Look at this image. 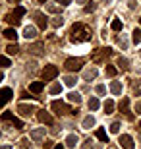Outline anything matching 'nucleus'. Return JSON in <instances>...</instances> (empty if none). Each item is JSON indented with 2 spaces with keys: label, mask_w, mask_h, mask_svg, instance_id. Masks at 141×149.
Returning a JSON list of instances; mask_svg holds the SVG:
<instances>
[{
  "label": "nucleus",
  "mask_w": 141,
  "mask_h": 149,
  "mask_svg": "<svg viewBox=\"0 0 141 149\" xmlns=\"http://www.w3.org/2000/svg\"><path fill=\"white\" fill-rule=\"evenodd\" d=\"M72 43H87L91 39V31L89 27H85L83 23H74L72 27Z\"/></svg>",
  "instance_id": "1"
},
{
  "label": "nucleus",
  "mask_w": 141,
  "mask_h": 149,
  "mask_svg": "<svg viewBox=\"0 0 141 149\" xmlns=\"http://www.w3.org/2000/svg\"><path fill=\"white\" fill-rule=\"evenodd\" d=\"M23 14H25V8H22V6H17V8H16L14 12H12V14H8V16H6V22H10V23H14V25H17V23L22 22L19 17H22Z\"/></svg>",
  "instance_id": "2"
},
{
  "label": "nucleus",
  "mask_w": 141,
  "mask_h": 149,
  "mask_svg": "<svg viewBox=\"0 0 141 149\" xmlns=\"http://www.w3.org/2000/svg\"><path fill=\"white\" fill-rule=\"evenodd\" d=\"M56 76H58V68H56V66H52V64L44 66V70H43V81H52Z\"/></svg>",
  "instance_id": "3"
},
{
  "label": "nucleus",
  "mask_w": 141,
  "mask_h": 149,
  "mask_svg": "<svg viewBox=\"0 0 141 149\" xmlns=\"http://www.w3.org/2000/svg\"><path fill=\"white\" fill-rule=\"evenodd\" d=\"M64 66H66V70H68V72H77V70H81L83 60H81V58H68Z\"/></svg>",
  "instance_id": "4"
},
{
  "label": "nucleus",
  "mask_w": 141,
  "mask_h": 149,
  "mask_svg": "<svg viewBox=\"0 0 141 149\" xmlns=\"http://www.w3.org/2000/svg\"><path fill=\"white\" fill-rule=\"evenodd\" d=\"M118 141H120V145H122L124 149H133V147H135V143H133L131 136H128V134H122Z\"/></svg>",
  "instance_id": "5"
},
{
  "label": "nucleus",
  "mask_w": 141,
  "mask_h": 149,
  "mask_svg": "<svg viewBox=\"0 0 141 149\" xmlns=\"http://www.w3.org/2000/svg\"><path fill=\"white\" fill-rule=\"evenodd\" d=\"M2 120H4V122H12L16 128H23V122L19 120V118H16L12 112H4V114H2Z\"/></svg>",
  "instance_id": "6"
},
{
  "label": "nucleus",
  "mask_w": 141,
  "mask_h": 149,
  "mask_svg": "<svg viewBox=\"0 0 141 149\" xmlns=\"http://www.w3.org/2000/svg\"><path fill=\"white\" fill-rule=\"evenodd\" d=\"M12 95H14V93H12L10 87H2V89H0V107H4L6 103L12 99Z\"/></svg>",
  "instance_id": "7"
},
{
  "label": "nucleus",
  "mask_w": 141,
  "mask_h": 149,
  "mask_svg": "<svg viewBox=\"0 0 141 149\" xmlns=\"http://www.w3.org/2000/svg\"><path fill=\"white\" fill-rule=\"evenodd\" d=\"M50 107H52V111H54L56 114H66V112H70V109H68L62 101H52V105H50Z\"/></svg>",
  "instance_id": "8"
},
{
  "label": "nucleus",
  "mask_w": 141,
  "mask_h": 149,
  "mask_svg": "<svg viewBox=\"0 0 141 149\" xmlns=\"http://www.w3.org/2000/svg\"><path fill=\"white\" fill-rule=\"evenodd\" d=\"M110 52H112V49H108V47H106V49H97V50H95V54H93V60L101 62L104 56H108Z\"/></svg>",
  "instance_id": "9"
},
{
  "label": "nucleus",
  "mask_w": 141,
  "mask_h": 149,
  "mask_svg": "<svg viewBox=\"0 0 141 149\" xmlns=\"http://www.w3.org/2000/svg\"><path fill=\"white\" fill-rule=\"evenodd\" d=\"M120 111L126 112V114H128V118H131V112H130V99H128V97H124V99L120 101Z\"/></svg>",
  "instance_id": "10"
},
{
  "label": "nucleus",
  "mask_w": 141,
  "mask_h": 149,
  "mask_svg": "<svg viewBox=\"0 0 141 149\" xmlns=\"http://www.w3.org/2000/svg\"><path fill=\"white\" fill-rule=\"evenodd\" d=\"M35 19H37V25L41 29H44L47 25H49V22H47V16H43L41 12H35Z\"/></svg>",
  "instance_id": "11"
},
{
  "label": "nucleus",
  "mask_w": 141,
  "mask_h": 149,
  "mask_svg": "<svg viewBox=\"0 0 141 149\" xmlns=\"http://www.w3.org/2000/svg\"><path fill=\"white\" fill-rule=\"evenodd\" d=\"M37 116H39V120L43 122V124H52V116H50L47 111H39Z\"/></svg>",
  "instance_id": "12"
},
{
  "label": "nucleus",
  "mask_w": 141,
  "mask_h": 149,
  "mask_svg": "<svg viewBox=\"0 0 141 149\" xmlns=\"http://www.w3.org/2000/svg\"><path fill=\"white\" fill-rule=\"evenodd\" d=\"M23 37L25 39H35L37 37V29L33 27V25H27V27L23 29Z\"/></svg>",
  "instance_id": "13"
},
{
  "label": "nucleus",
  "mask_w": 141,
  "mask_h": 149,
  "mask_svg": "<svg viewBox=\"0 0 141 149\" xmlns=\"http://www.w3.org/2000/svg\"><path fill=\"white\" fill-rule=\"evenodd\" d=\"M17 111L22 112L23 116H29L31 112H35V107H33V105H19V107H17Z\"/></svg>",
  "instance_id": "14"
},
{
  "label": "nucleus",
  "mask_w": 141,
  "mask_h": 149,
  "mask_svg": "<svg viewBox=\"0 0 141 149\" xmlns=\"http://www.w3.org/2000/svg\"><path fill=\"white\" fill-rule=\"evenodd\" d=\"M43 87H44V81H33L31 85H29V91H31V93H41Z\"/></svg>",
  "instance_id": "15"
},
{
  "label": "nucleus",
  "mask_w": 141,
  "mask_h": 149,
  "mask_svg": "<svg viewBox=\"0 0 141 149\" xmlns=\"http://www.w3.org/2000/svg\"><path fill=\"white\" fill-rule=\"evenodd\" d=\"M43 138H44V128H37L31 132V139H35V141H41Z\"/></svg>",
  "instance_id": "16"
},
{
  "label": "nucleus",
  "mask_w": 141,
  "mask_h": 149,
  "mask_svg": "<svg viewBox=\"0 0 141 149\" xmlns=\"http://www.w3.org/2000/svg\"><path fill=\"white\" fill-rule=\"evenodd\" d=\"M77 141H79V139H77V136H76V134H70V136L66 138V145H68V147H76V145H77Z\"/></svg>",
  "instance_id": "17"
},
{
  "label": "nucleus",
  "mask_w": 141,
  "mask_h": 149,
  "mask_svg": "<svg viewBox=\"0 0 141 149\" xmlns=\"http://www.w3.org/2000/svg\"><path fill=\"white\" fill-rule=\"evenodd\" d=\"M110 91H112L114 95H122V83L120 81H112L110 83Z\"/></svg>",
  "instance_id": "18"
},
{
  "label": "nucleus",
  "mask_w": 141,
  "mask_h": 149,
  "mask_svg": "<svg viewBox=\"0 0 141 149\" xmlns=\"http://www.w3.org/2000/svg\"><path fill=\"white\" fill-rule=\"evenodd\" d=\"M4 37H6V39H10V41H16V39H17V33H16V29L8 27V29L4 31Z\"/></svg>",
  "instance_id": "19"
},
{
  "label": "nucleus",
  "mask_w": 141,
  "mask_h": 149,
  "mask_svg": "<svg viewBox=\"0 0 141 149\" xmlns=\"http://www.w3.org/2000/svg\"><path fill=\"white\" fill-rule=\"evenodd\" d=\"M29 50H31L33 54H43V45L41 43H35V45H31V47H29Z\"/></svg>",
  "instance_id": "20"
},
{
  "label": "nucleus",
  "mask_w": 141,
  "mask_h": 149,
  "mask_svg": "<svg viewBox=\"0 0 141 149\" xmlns=\"http://www.w3.org/2000/svg\"><path fill=\"white\" fill-rule=\"evenodd\" d=\"M68 99H70L72 103H76V105H79V103H81V95L77 93V91H72V93L68 95Z\"/></svg>",
  "instance_id": "21"
},
{
  "label": "nucleus",
  "mask_w": 141,
  "mask_h": 149,
  "mask_svg": "<svg viewBox=\"0 0 141 149\" xmlns=\"http://www.w3.org/2000/svg\"><path fill=\"white\" fill-rule=\"evenodd\" d=\"M93 126H95V118H93V116H87V118H83V128H85V130H91Z\"/></svg>",
  "instance_id": "22"
},
{
  "label": "nucleus",
  "mask_w": 141,
  "mask_h": 149,
  "mask_svg": "<svg viewBox=\"0 0 141 149\" xmlns=\"http://www.w3.org/2000/svg\"><path fill=\"white\" fill-rule=\"evenodd\" d=\"M87 105H89V111H97V109H99V105H101V103H99V99H97V97H91Z\"/></svg>",
  "instance_id": "23"
},
{
  "label": "nucleus",
  "mask_w": 141,
  "mask_h": 149,
  "mask_svg": "<svg viewBox=\"0 0 141 149\" xmlns=\"http://www.w3.org/2000/svg\"><path fill=\"white\" fill-rule=\"evenodd\" d=\"M76 81H77L76 76H66V77H64V83L68 85V87H74V85H76Z\"/></svg>",
  "instance_id": "24"
},
{
  "label": "nucleus",
  "mask_w": 141,
  "mask_h": 149,
  "mask_svg": "<svg viewBox=\"0 0 141 149\" xmlns=\"http://www.w3.org/2000/svg\"><path fill=\"white\" fill-rule=\"evenodd\" d=\"M83 77H85V79H93V77H97V70H95V68H89V70H85Z\"/></svg>",
  "instance_id": "25"
},
{
  "label": "nucleus",
  "mask_w": 141,
  "mask_h": 149,
  "mask_svg": "<svg viewBox=\"0 0 141 149\" xmlns=\"http://www.w3.org/2000/svg\"><path fill=\"white\" fill-rule=\"evenodd\" d=\"M6 52H8V54H17V52H19V47H17L16 43L8 45V47H6Z\"/></svg>",
  "instance_id": "26"
},
{
  "label": "nucleus",
  "mask_w": 141,
  "mask_h": 149,
  "mask_svg": "<svg viewBox=\"0 0 141 149\" xmlns=\"http://www.w3.org/2000/svg\"><path fill=\"white\" fill-rule=\"evenodd\" d=\"M128 64H130V62H128V58H122V56H120L118 58V66H120V70H128Z\"/></svg>",
  "instance_id": "27"
},
{
  "label": "nucleus",
  "mask_w": 141,
  "mask_h": 149,
  "mask_svg": "<svg viewBox=\"0 0 141 149\" xmlns=\"http://www.w3.org/2000/svg\"><path fill=\"white\" fill-rule=\"evenodd\" d=\"M60 91H62V85H60V83H52V85H50V93L52 95H58Z\"/></svg>",
  "instance_id": "28"
},
{
  "label": "nucleus",
  "mask_w": 141,
  "mask_h": 149,
  "mask_svg": "<svg viewBox=\"0 0 141 149\" xmlns=\"http://www.w3.org/2000/svg\"><path fill=\"white\" fill-rule=\"evenodd\" d=\"M112 111H114V103H112V101H104V112L110 114Z\"/></svg>",
  "instance_id": "29"
},
{
  "label": "nucleus",
  "mask_w": 141,
  "mask_h": 149,
  "mask_svg": "<svg viewBox=\"0 0 141 149\" xmlns=\"http://www.w3.org/2000/svg\"><path fill=\"white\" fill-rule=\"evenodd\" d=\"M97 138L101 139V141H104V143L108 141V136H106V132H104V130H97Z\"/></svg>",
  "instance_id": "30"
},
{
  "label": "nucleus",
  "mask_w": 141,
  "mask_h": 149,
  "mask_svg": "<svg viewBox=\"0 0 141 149\" xmlns=\"http://www.w3.org/2000/svg\"><path fill=\"white\" fill-rule=\"evenodd\" d=\"M131 35H133V37H131V39H133V43H141V29H135Z\"/></svg>",
  "instance_id": "31"
},
{
  "label": "nucleus",
  "mask_w": 141,
  "mask_h": 149,
  "mask_svg": "<svg viewBox=\"0 0 141 149\" xmlns=\"http://www.w3.org/2000/svg\"><path fill=\"white\" fill-rule=\"evenodd\" d=\"M116 72H118V70H116L114 66H106V76H108V77H114Z\"/></svg>",
  "instance_id": "32"
},
{
  "label": "nucleus",
  "mask_w": 141,
  "mask_h": 149,
  "mask_svg": "<svg viewBox=\"0 0 141 149\" xmlns=\"http://www.w3.org/2000/svg\"><path fill=\"white\" fill-rule=\"evenodd\" d=\"M112 29H114V31H120V29H122V22H120L118 17L112 22Z\"/></svg>",
  "instance_id": "33"
},
{
  "label": "nucleus",
  "mask_w": 141,
  "mask_h": 149,
  "mask_svg": "<svg viewBox=\"0 0 141 149\" xmlns=\"http://www.w3.org/2000/svg\"><path fill=\"white\" fill-rule=\"evenodd\" d=\"M0 66H2V68H8V66H10V60H8L6 56H0Z\"/></svg>",
  "instance_id": "34"
},
{
  "label": "nucleus",
  "mask_w": 141,
  "mask_h": 149,
  "mask_svg": "<svg viewBox=\"0 0 141 149\" xmlns=\"http://www.w3.org/2000/svg\"><path fill=\"white\" fill-rule=\"evenodd\" d=\"M110 132H112V134H118L120 132V122H114L112 126H110Z\"/></svg>",
  "instance_id": "35"
},
{
  "label": "nucleus",
  "mask_w": 141,
  "mask_h": 149,
  "mask_svg": "<svg viewBox=\"0 0 141 149\" xmlns=\"http://www.w3.org/2000/svg\"><path fill=\"white\" fill-rule=\"evenodd\" d=\"M19 143H22V145H19V149H29V147H31V145H29V139H22Z\"/></svg>",
  "instance_id": "36"
},
{
  "label": "nucleus",
  "mask_w": 141,
  "mask_h": 149,
  "mask_svg": "<svg viewBox=\"0 0 141 149\" xmlns=\"http://www.w3.org/2000/svg\"><path fill=\"white\" fill-rule=\"evenodd\" d=\"M52 25H54V27H58V25H64V19H62V17H54Z\"/></svg>",
  "instance_id": "37"
},
{
  "label": "nucleus",
  "mask_w": 141,
  "mask_h": 149,
  "mask_svg": "<svg viewBox=\"0 0 141 149\" xmlns=\"http://www.w3.org/2000/svg\"><path fill=\"white\" fill-rule=\"evenodd\" d=\"M133 93H135V95H141V81L133 85Z\"/></svg>",
  "instance_id": "38"
},
{
  "label": "nucleus",
  "mask_w": 141,
  "mask_h": 149,
  "mask_svg": "<svg viewBox=\"0 0 141 149\" xmlns=\"http://www.w3.org/2000/svg\"><path fill=\"white\" fill-rule=\"evenodd\" d=\"M118 45L122 47V49H126V47H128V41H126L124 37H120V39H118Z\"/></svg>",
  "instance_id": "39"
},
{
  "label": "nucleus",
  "mask_w": 141,
  "mask_h": 149,
  "mask_svg": "<svg viewBox=\"0 0 141 149\" xmlns=\"http://www.w3.org/2000/svg\"><path fill=\"white\" fill-rule=\"evenodd\" d=\"M97 93L99 95H104V93H106V87H104V85H97Z\"/></svg>",
  "instance_id": "40"
},
{
  "label": "nucleus",
  "mask_w": 141,
  "mask_h": 149,
  "mask_svg": "<svg viewBox=\"0 0 141 149\" xmlns=\"http://www.w3.org/2000/svg\"><path fill=\"white\" fill-rule=\"evenodd\" d=\"M93 10H95V4H93V2H89V6H85V12L89 14V12H93Z\"/></svg>",
  "instance_id": "41"
},
{
  "label": "nucleus",
  "mask_w": 141,
  "mask_h": 149,
  "mask_svg": "<svg viewBox=\"0 0 141 149\" xmlns=\"http://www.w3.org/2000/svg\"><path fill=\"white\" fill-rule=\"evenodd\" d=\"M56 2H58L60 6H68V4H70V0H56Z\"/></svg>",
  "instance_id": "42"
},
{
  "label": "nucleus",
  "mask_w": 141,
  "mask_h": 149,
  "mask_svg": "<svg viewBox=\"0 0 141 149\" xmlns=\"http://www.w3.org/2000/svg\"><path fill=\"white\" fill-rule=\"evenodd\" d=\"M135 112H137V114H141V101L135 105Z\"/></svg>",
  "instance_id": "43"
},
{
  "label": "nucleus",
  "mask_w": 141,
  "mask_h": 149,
  "mask_svg": "<svg viewBox=\"0 0 141 149\" xmlns=\"http://www.w3.org/2000/svg\"><path fill=\"white\" fill-rule=\"evenodd\" d=\"M54 149H64V145H60V143H58V145H56Z\"/></svg>",
  "instance_id": "44"
},
{
  "label": "nucleus",
  "mask_w": 141,
  "mask_h": 149,
  "mask_svg": "<svg viewBox=\"0 0 141 149\" xmlns=\"http://www.w3.org/2000/svg\"><path fill=\"white\" fill-rule=\"evenodd\" d=\"M2 79H4V74H2V72H0V81H2Z\"/></svg>",
  "instance_id": "45"
},
{
  "label": "nucleus",
  "mask_w": 141,
  "mask_h": 149,
  "mask_svg": "<svg viewBox=\"0 0 141 149\" xmlns=\"http://www.w3.org/2000/svg\"><path fill=\"white\" fill-rule=\"evenodd\" d=\"M0 149H12V147H10V145H6V147H0Z\"/></svg>",
  "instance_id": "46"
},
{
  "label": "nucleus",
  "mask_w": 141,
  "mask_h": 149,
  "mask_svg": "<svg viewBox=\"0 0 141 149\" xmlns=\"http://www.w3.org/2000/svg\"><path fill=\"white\" fill-rule=\"evenodd\" d=\"M8 2H12V4H14V2H19V0H8Z\"/></svg>",
  "instance_id": "47"
},
{
  "label": "nucleus",
  "mask_w": 141,
  "mask_h": 149,
  "mask_svg": "<svg viewBox=\"0 0 141 149\" xmlns=\"http://www.w3.org/2000/svg\"><path fill=\"white\" fill-rule=\"evenodd\" d=\"M39 2H43V4H44V2H47V0H39Z\"/></svg>",
  "instance_id": "48"
},
{
  "label": "nucleus",
  "mask_w": 141,
  "mask_h": 149,
  "mask_svg": "<svg viewBox=\"0 0 141 149\" xmlns=\"http://www.w3.org/2000/svg\"><path fill=\"white\" fill-rule=\"evenodd\" d=\"M77 2H85V0H77Z\"/></svg>",
  "instance_id": "49"
},
{
  "label": "nucleus",
  "mask_w": 141,
  "mask_h": 149,
  "mask_svg": "<svg viewBox=\"0 0 141 149\" xmlns=\"http://www.w3.org/2000/svg\"><path fill=\"white\" fill-rule=\"evenodd\" d=\"M139 23H141V17H139Z\"/></svg>",
  "instance_id": "50"
},
{
  "label": "nucleus",
  "mask_w": 141,
  "mask_h": 149,
  "mask_svg": "<svg viewBox=\"0 0 141 149\" xmlns=\"http://www.w3.org/2000/svg\"><path fill=\"white\" fill-rule=\"evenodd\" d=\"M139 54H141V52H139Z\"/></svg>",
  "instance_id": "51"
}]
</instances>
